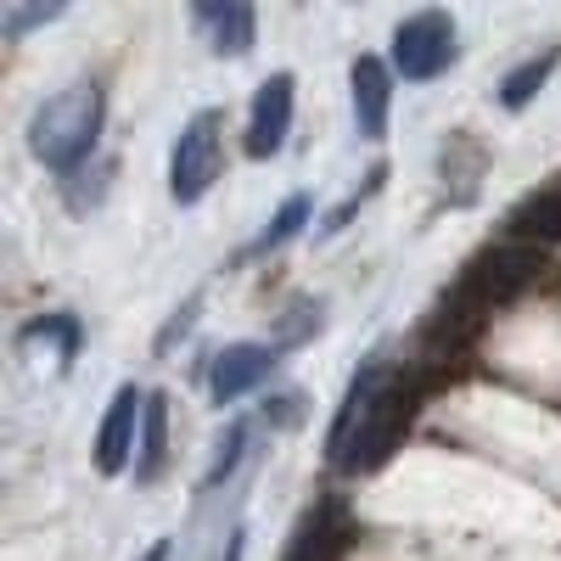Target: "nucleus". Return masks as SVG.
<instances>
[{
  "label": "nucleus",
  "instance_id": "ddd939ff",
  "mask_svg": "<svg viewBox=\"0 0 561 561\" xmlns=\"http://www.w3.org/2000/svg\"><path fill=\"white\" fill-rule=\"evenodd\" d=\"M556 62H561V45H545L539 57H528V62H517L505 79H500V107L505 113H523L539 90H545V79L556 73Z\"/></svg>",
  "mask_w": 561,
  "mask_h": 561
},
{
  "label": "nucleus",
  "instance_id": "0eeeda50",
  "mask_svg": "<svg viewBox=\"0 0 561 561\" xmlns=\"http://www.w3.org/2000/svg\"><path fill=\"white\" fill-rule=\"evenodd\" d=\"M275 343H230L214 354V370H208V399L225 410V404H237L248 399L253 388L270 382V370H275Z\"/></svg>",
  "mask_w": 561,
  "mask_h": 561
},
{
  "label": "nucleus",
  "instance_id": "2eb2a0df",
  "mask_svg": "<svg viewBox=\"0 0 561 561\" xmlns=\"http://www.w3.org/2000/svg\"><path fill=\"white\" fill-rule=\"evenodd\" d=\"M248 438H253V427H248V421H230V427L219 433V444H214V466H208L203 489H219L230 472H237V466H242V455H248Z\"/></svg>",
  "mask_w": 561,
  "mask_h": 561
},
{
  "label": "nucleus",
  "instance_id": "7ed1b4c3",
  "mask_svg": "<svg viewBox=\"0 0 561 561\" xmlns=\"http://www.w3.org/2000/svg\"><path fill=\"white\" fill-rule=\"evenodd\" d=\"M415 410H421V377H388V388L377 393V404L365 410L359 433L348 438L337 466H343V472H377V466H388V455L410 433Z\"/></svg>",
  "mask_w": 561,
  "mask_h": 561
},
{
  "label": "nucleus",
  "instance_id": "dca6fc26",
  "mask_svg": "<svg viewBox=\"0 0 561 561\" xmlns=\"http://www.w3.org/2000/svg\"><path fill=\"white\" fill-rule=\"evenodd\" d=\"M304 225H309V197H287V203L275 208V219L264 225V237L253 242V253H275V248H287Z\"/></svg>",
  "mask_w": 561,
  "mask_h": 561
},
{
  "label": "nucleus",
  "instance_id": "f257e3e1",
  "mask_svg": "<svg viewBox=\"0 0 561 561\" xmlns=\"http://www.w3.org/2000/svg\"><path fill=\"white\" fill-rule=\"evenodd\" d=\"M102 124H107V96L96 79H73L62 84L57 96H45L28 118V152L57 169V174H73L84 158H96V140H102Z\"/></svg>",
  "mask_w": 561,
  "mask_h": 561
},
{
  "label": "nucleus",
  "instance_id": "423d86ee",
  "mask_svg": "<svg viewBox=\"0 0 561 561\" xmlns=\"http://www.w3.org/2000/svg\"><path fill=\"white\" fill-rule=\"evenodd\" d=\"M293 113H298V84L293 73H270L253 90V107H248V135H242V152L248 158H275L293 135Z\"/></svg>",
  "mask_w": 561,
  "mask_h": 561
},
{
  "label": "nucleus",
  "instance_id": "20e7f679",
  "mask_svg": "<svg viewBox=\"0 0 561 561\" xmlns=\"http://www.w3.org/2000/svg\"><path fill=\"white\" fill-rule=\"evenodd\" d=\"M455 18L444 7H427V12H410L399 28H393V73L404 84H433L438 73H449L455 62Z\"/></svg>",
  "mask_w": 561,
  "mask_h": 561
},
{
  "label": "nucleus",
  "instance_id": "f03ea898",
  "mask_svg": "<svg viewBox=\"0 0 561 561\" xmlns=\"http://www.w3.org/2000/svg\"><path fill=\"white\" fill-rule=\"evenodd\" d=\"M225 169V113L219 107H197L180 124L174 147H169V197L180 208H192L214 192V180Z\"/></svg>",
  "mask_w": 561,
  "mask_h": 561
},
{
  "label": "nucleus",
  "instance_id": "6e6552de",
  "mask_svg": "<svg viewBox=\"0 0 561 561\" xmlns=\"http://www.w3.org/2000/svg\"><path fill=\"white\" fill-rule=\"evenodd\" d=\"M348 90H354V124H359V135L382 140L388 118H393V68L382 57H354Z\"/></svg>",
  "mask_w": 561,
  "mask_h": 561
},
{
  "label": "nucleus",
  "instance_id": "39448f33",
  "mask_svg": "<svg viewBox=\"0 0 561 561\" xmlns=\"http://www.w3.org/2000/svg\"><path fill=\"white\" fill-rule=\"evenodd\" d=\"M147 399H152V393L135 388V382H124V388L113 393L102 427H96V472H102V478H118V472H129V466H135V455H140V427H147Z\"/></svg>",
  "mask_w": 561,
  "mask_h": 561
},
{
  "label": "nucleus",
  "instance_id": "f8f14e48",
  "mask_svg": "<svg viewBox=\"0 0 561 561\" xmlns=\"http://www.w3.org/2000/svg\"><path fill=\"white\" fill-rule=\"evenodd\" d=\"M337 545H343L337 511H332V505H309L304 523H298V534H293L287 561H337Z\"/></svg>",
  "mask_w": 561,
  "mask_h": 561
},
{
  "label": "nucleus",
  "instance_id": "aec40b11",
  "mask_svg": "<svg viewBox=\"0 0 561 561\" xmlns=\"http://www.w3.org/2000/svg\"><path fill=\"white\" fill-rule=\"evenodd\" d=\"M230 561H242V534H230Z\"/></svg>",
  "mask_w": 561,
  "mask_h": 561
},
{
  "label": "nucleus",
  "instance_id": "6ab92c4d",
  "mask_svg": "<svg viewBox=\"0 0 561 561\" xmlns=\"http://www.w3.org/2000/svg\"><path fill=\"white\" fill-rule=\"evenodd\" d=\"M169 550H174V545H169V539H158V545H147V550H140L135 561H169Z\"/></svg>",
  "mask_w": 561,
  "mask_h": 561
},
{
  "label": "nucleus",
  "instance_id": "1a4fd4ad",
  "mask_svg": "<svg viewBox=\"0 0 561 561\" xmlns=\"http://www.w3.org/2000/svg\"><path fill=\"white\" fill-rule=\"evenodd\" d=\"M388 359L382 354H370L354 377H348V388H343V404H337V415H332V433H325V455L332 460H343V449H348V438L359 433V421H365V410L377 404V393L388 388Z\"/></svg>",
  "mask_w": 561,
  "mask_h": 561
},
{
  "label": "nucleus",
  "instance_id": "a211bd4d",
  "mask_svg": "<svg viewBox=\"0 0 561 561\" xmlns=\"http://www.w3.org/2000/svg\"><path fill=\"white\" fill-rule=\"evenodd\" d=\"M264 421H270V427H298V421H304V393L264 399Z\"/></svg>",
  "mask_w": 561,
  "mask_h": 561
},
{
  "label": "nucleus",
  "instance_id": "4468645a",
  "mask_svg": "<svg viewBox=\"0 0 561 561\" xmlns=\"http://www.w3.org/2000/svg\"><path fill=\"white\" fill-rule=\"evenodd\" d=\"M169 460V399L152 393L147 399V427H140V455H135V483H158Z\"/></svg>",
  "mask_w": 561,
  "mask_h": 561
},
{
  "label": "nucleus",
  "instance_id": "9d476101",
  "mask_svg": "<svg viewBox=\"0 0 561 561\" xmlns=\"http://www.w3.org/2000/svg\"><path fill=\"white\" fill-rule=\"evenodd\" d=\"M79 343H84V325H79L73 314H34V320L23 325V332H18L23 359L51 365V370H68V365H73V354H79Z\"/></svg>",
  "mask_w": 561,
  "mask_h": 561
},
{
  "label": "nucleus",
  "instance_id": "f3484780",
  "mask_svg": "<svg viewBox=\"0 0 561 561\" xmlns=\"http://www.w3.org/2000/svg\"><path fill=\"white\" fill-rule=\"evenodd\" d=\"M51 18H62V7H7V12H0V34L23 39L34 23H51Z\"/></svg>",
  "mask_w": 561,
  "mask_h": 561
},
{
  "label": "nucleus",
  "instance_id": "9b49d317",
  "mask_svg": "<svg viewBox=\"0 0 561 561\" xmlns=\"http://www.w3.org/2000/svg\"><path fill=\"white\" fill-rule=\"evenodd\" d=\"M192 23L208 34V45L219 57H248L253 51V34H259V18L253 7H242V0H225V7H197Z\"/></svg>",
  "mask_w": 561,
  "mask_h": 561
}]
</instances>
